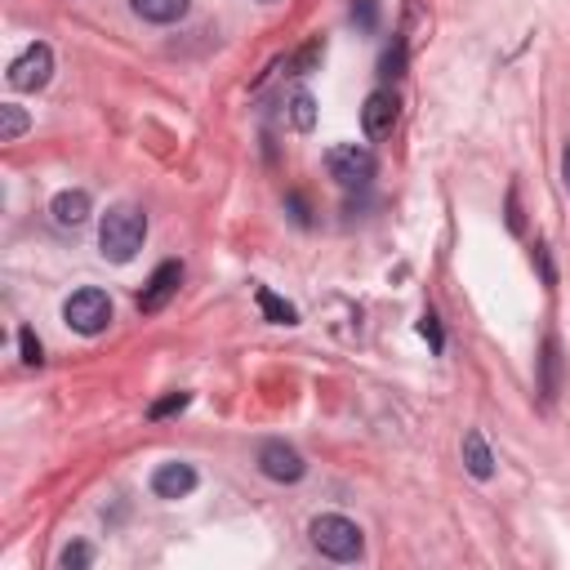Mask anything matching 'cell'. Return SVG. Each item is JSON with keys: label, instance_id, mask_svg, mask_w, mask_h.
<instances>
[{"label": "cell", "instance_id": "6", "mask_svg": "<svg viewBox=\"0 0 570 570\" xmlns=\"http://www.w3.org/2000/svg\"><path fill=\"white\" fill-rule=\"evenodd\" d=\"M50 77H54V50L50 45H28L14 63H10V85L14 90H23V94H32V90H45L50 85Z\"/></svg>", "mask_w": 570, "mask_h": 570}, {"label": "cell", "instance_id": "20", "mask_svg": "<svg viewBox=\"0 0 570 570\" xmlns=\"http://www.w3.org/2000/svg\"><path fill=\"white\" fill-rule=\"evenodd\" d=\"M19 348H23V366H41V362H45V348H41V339H37L32 326L19 330Z\"/></svg>", "mask_w": 570, "mask_h": 570}, {"label": "cell", "instance_id": "1", "mask_svg": "<svg viewBox=\"0 0 570 570\" xmlns=\"http://www.w3.org/2000/svg\"><path fill=\"white\" fill-rule=\"evenodd\" d=\"M147 241V214L134 205H112L99 227V250L108 263H130Z\"/></svg>", "mask_w": 570, "mask_h": 570}, {"label": "cell", "instance_id": "10", "mask_svg": "<svg viewBox=\"0 0 570 570\" xmlns=\"http://www.w3.org/2000/svg\"><path fill=\"white\" fill-rule=\"evenodd\" d=\"M50 214H54L59 227H81L90 218V196L85 192H59L54 205H50Z\"/></svg>", "mask_w": 570, "mask_h": 570}, {"label": "cell", "instance_id": "2", "mask_svg": "<svg viewBox=\"0 0 570 570\" xmlns=\"http://www.w3.org/2000/svg\"><path fill=\"white\" fill-rule=\"evenodd\" d=\"M308 539H313V548H317L322 557H330V561H362V552H366L362 526H357L353 517H339V512L317 517V521L308 526Z\"/></svg>", "mask_w": 570, "mask_h": 570}, {"label": "cell", "instance_id": "11", "mask_svg": "<svg viewBox=\"0 0 570 570\" xmlns=\"http://www.w3.org/2000/svg\"><path fill=\"white\" fill-rule=\"evenodd\" d=\"M464 464H468V472L477 481H490L495 477V455H490V446H486V437L477 428L464 437Z\"/></svg>", "mask_w": 570, "mask_h": 570}, {"label": "cell", "instance_id": "21", "mask_svg": "<svg viewBox=\"0 0 570 570\" xmlns=\"http://www.w3.org/2000/svg\"><path fill=\"white\" fill-rule=\"evenodd\" d=\"M543 397H548V401L557 397V344H552V339L543 344Z\"/></svg>", "mask_w": 570, "mask_h": 570}, {"label": "cell", "instance_id": "5", "mask_svg": "<svg viewBox=\"0 0 570 570\" xmlns=\"http://www.w3.org/2000/svg\"><path fill=\"white\" fill-rule=\"evenodd\" d=\"M179 285H183V263H179V258H165V263L147 276L143 291H139V313H143V317L165 313V308H170V299L179 295Z\"/></svg>", "mask_w": 570, "mask_h": 570}, {"label": "cell", "instance_id": "7", "mask_svg": "<svg viewBox=\"0 0 570 570\" xmlns=\"http://www.w3.org/2000/svg\"><path fill=\"white\" fill-rule=\"evenodd\" d=\"M258 472H263L267 481L291 486V481H299V477L308 472V464H304V455H299L295 446H285V441H263V446H258Z\"/></svg>", "mask_w": 570, "mask_h": 570}, {"label": "cell", "instance_id": "3", "mask_svg": "<svg viewBox=\"0 0 570 570\" xmlns=\"http://www.w3.org/2000/svg\"><path fill=\"white\" fill-rule=\"evenodd\" d=\"M63 322H68L77 335L94 339V335H103V330L112 326V299H108L103 291H94V285H85V291H77V295L63 304Z\"/></svg>", "mask_w": 570, "mask_h": 570}, {"label": "cell", "instance_id": "19", "mask_svg": "<svg viewBox=\"0 0 570 570\" xmlns=\"http://www.w3.org/2000/svg\"><path fill=\"white\" fill-rule=\"evenodd\" d=\"M353 23L362 32H375L379 28V0H353Z\"/></svg>", "mask_w": 570, "mask_h": 570}, {"label": "cell", "instance_id": "25", "mask_svg": "<svg viewBox=\"0 0 570 570\" xmlns=\"http://www.w3.org/2000/svg\"><path fill=\"white\" fill-rule=\"evenodd\" d=\"M263 6H272V0H263Z\"/></svg>", "mask_w": 570, "mask_h": 570}, {"label": "cell", "instance_id": "18", "mask_svg": "<svg viewBox=\"0 0 570 570\" xmlns=\"http://www.w3.org/2000/svg\"><path fill=\"white\" fill-rule=\"evenodd\" d=\"M59 566H63V570H81V566H94V548H90V543H68V548L59 552Z\"/></svg>", "mask_w": 570, "mask_h": 570}, {"label": "cell", "instance_id": "24", "mask_svg": "<svg viewBox=\"0 0 570 570\" xmlns=\"http://www.w3.org/2000/svg\"><path fill=\"white\" fill-rule=\"evenodd\" d=\"M561 179H566V187H570V143H566V152H561Z\"/></svg>", "mask_w": 570, "mask_h": 570}, {"label": "cell", "instance_id": "15", "mask_svg": "<svg viewBox=\"0 0 570 570\" xmlns=\"http://www.w3.org/2000/svg\"><path fill=\"white\" fill-rule=\"evenodd\" d=\"M291 121H295V130H313L317 125V99L308 90L291 94Z\"/></svg>", "mask_w": 570, "mask_h": 570}, {"label": "cell", "instance_id": "12", "mask_svg": "<svg viewBox=\"0 0 570 570\" xmlns=\"http://www.w3.org/2000/svg\"><path fill=\"white\" fill-rule=\"evenodd\" d=\"M130 6L147 23H179L187 14V0H130Z\"/></svg>", "mask_w": 570, "mask_h": 570}, {"label": "cell", "instance_id": "17", "mask_svg": "<svg viewBox=\"0 0 570 570\" xmlns=\"http://www.w3.org/2000/svg\"><path fill=\"white\" fill-rule=\"evenodd\" d=\"M322 59H326V41H308V45H304V50L291 59V77H304V72H313Z\"/></svg>", "mask_w": 570, "mask_h": 570}, {"label": "cell", "instance_id": "22", "mask_svg": "<svg viewBox=\"0 0 570 570\" xmlns=\"http://www.w3.org/2000/svg\"><path fill=\"white\" fill-rule=\"evenodd\" d=\"M187 401H192L187 393H170V397H161V401H156L147 415H152V419H165V415H179V410H187Z\"/></svg>", "mask_w": 570, "mask_h": 570}, {"label": "cell", "instance_id": "4", "mask_svg": "<svg viewBox=\"0 0 570 570\" xmlns=\"http://www.w3.org/2000/svg\"><path fill=\"white\" fill-rule=\"evenodd\" d=\"M326 170L339 187H366L375 179V156L370 147H357V143H339L326 152Z\"/></svg>", "mask_w": 570, "mask_h": 570}, {"label": "cell", "instance_id": "9", "mask_svg": "<svg viewBox=\"0 0 570 570\" xmlns=\"http://www.w3.org/2000/svg\"><path fill=\"white\" fill-rule=\"evenodd\" d=\"M152 490H156V499H187L196 490V468L192 464H161L152 472Z\"/></svg>", "mask_w": 570, "mask_h": 570}, {"label": "cell", "instance_id": "23", "mask_svg": "<svg viewBox=\"0 0 570 570\" xmlns=\"http://www.w3.org/2000/svg\"><path fill=\"white\" fill-rule=\"evenodd\" d=\"M419 335L432 344V353H441V348H446V339H441V326H437V317H432V313L419 322Z\"/></svg>", "mask_w": 570, "mask_h": 570}, {"label": "cell", "instance_id": "8", "mask_svg": "<svg viewBox=\"0 0 570 570\" xmlns=\"http://www.w3.org/2000/svg\"><path fill=\"white\" fill-rule=\"evenodd\" d=\"M397 112H401L397 94H393V90H375V94L366 99V108H362V130H366V139H388L393 125H397Z\"/></svg>", "mask_w": 570, "mask_h": 570}, {"label": "cell", "instance_id": "13", "mask_svg": "<svg viewBox=\"0 0 570 570\" xmlns=\"http://www.w3.org/2000/svg\"><path fill=\"white\" fill-rule=\"evenodd\" d=\"M254 299H258V308H263V317L272 322V326H295L299 322V313H295V304H285V299H276L267 285H258L254 291Z\"/></svg>", "mask_w": 570, "mask_h": 570}, {"label": "cell", "instance_id": "14", "mask_svg": "<svg viewBox=\"0 0 570 570\" xmlns=\"http://www.w3.org/2000/svg\"><path fill=\"white\" fill-rule=\"evenodd\" d=\"M406 59H410V45L397 37L388 50H384V59H379V77H388V81H397V77H406Z\"/></svg>", "mask_w": 570, "mask_h": 570}, {"label": "cell", "instance_id": "16", "mask_svg": "<svg viewBox=\"0 0 570 570\" xmlns=\"http://www.w3.org/2000/svg\"><path fill=\"white\" fill-rule=\"evenodd\" d=\"M0 116H6V130H0V143H19V139L28 134V112H23V108L6 103V108H0Z\"/></svg>", "mask_w": 570, "mask_h": 570}]
</instances>
